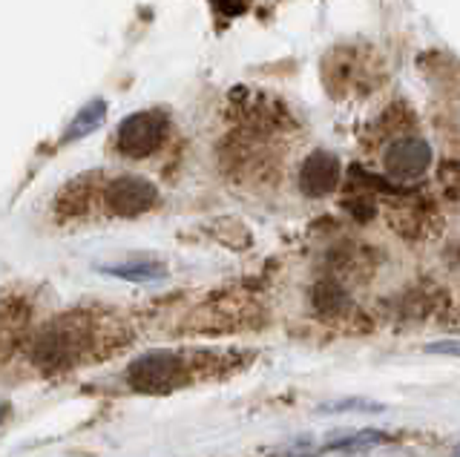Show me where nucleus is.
I'll list each match as a JSON object with an SVG mask.
<instances>
[{"label":"nucleus","instance_id":"1","mask_svg":"<svg viewBox=\"0 0 460 457\" xmlns=\"http://www.w3.org/2000/svg\"><path fill=\"white\" fill-rule=\"evenodd\" d=\"M133 339L127 328L93 311H66L26 339V356L43 374H61L121 351Z\"/></svg>","mask_w":460,"mask_h":457},{"label":"nucleus","instance_id":"2","mask_svg":"<svg viewBox=\"0 0 460 457\" xmlns=\"http://www.w3.org/2000/svg\"><path fill=\"white\" fill-rule=\"evenodd\" d=\"M225 354L213 351H179L158 348L129 360L124 368V382L138 394H170L184 385H193L199 377L219 374Z\"/></svg>","mask_w":460,"mask_h":457},{"label":"nucleus","instance_id":"3","mask_svg":"<svg viewBox=\"0 0 460 457\" xmlns=\"http://www.w3.org/2000/svg\"><path fill=\"white\" fill-rule=\"evenodd\" d=\"M167 133V121L162 112H136L127 116L115 133V147L127 159H144L162 147Z\"/></svg>","mask_w":460,"mask_h":457},{"label":"nucleus","instance_id":"4","mask_svg":"<svg viewBox=\"0 0 460 457\" xmlns=\"http://www.w3.org/2000/svg\"><path fill=\"white\" fill-rule=\"evenodd\" d=\"M104 205L119 219H138L158 205V190L141 176H119L104 188Z\"/></svg>","mask_w":460,"mask_h":457},{"label":"nucleus","instance_id":"5","mask_svg":"<svg viewBox=\"0 0 460 457\" xmlns=\"http://www.w3.org/2000/svg\"><path fill=\"white\" fill-rule=\"evenodd\" d=\"M429 162H431V150H429L426 141H420V138L394 141L392 150L385 153V170L394 179H402V181L423 176Z\"/></svg>","mask_w":460,"mask_h":457},{"label":"nucleus","instance_id":"6","mask_svg":"<svg viewBox=\"0 0 460 457\" xmlns=\"http://www.w3.org/2000/svg\"><path fill=\"white\" fill-rule=\"evenodd\" d=\"M29 317H32V308L23 296H4L0 299V356L9 354L12 348H18L21 342L26 346L29 339Z\"/></svg>","mask_w":460,"mask_h":457},{"label":"nucleus","instance_id":"7","mask_svg":"<svg viewBox=\"0 0 460 457\" xmlns=\"http://www.w3.org/2000/svg\"><path fill=\"white\" fill-rule=\"evenodd\" d=\"M337 184H340V162L334 155L325 150L308 155L299 170V190L311 198H320L328 196L331 190H337Z\"/></svg>","mask_w":460,"mask_h":457},{"label":"nucleus","instance_id":"8","mask_svg":"<svg viewBox=\"0 0 460 457\" xmlns=\"http://www.w3.org/2000/svg\"><path fill=\"white\" fill-rule=\"evenodd\" d=\"M311 303H314V311L323 313V317H342V313L351 308L349 294H345V288L334 279L316 282L311 291Z\"/></svg>","mask_w":460,"mask_h":457},{"label":"nucleus","instance_id":"9","mask_svg":"<svg viewBox=\"0 0 460 457\" xmlns=\"http://www.w3.org/2000/svg\"><path fill=\"white\" fill-rule=\"evenodd\" d=\"M104 274L110 277H119L124 282H155V279H164L167 270L162 262H153V259H129V262H121V265H104L101 268Z\"/></svg>","mask_w":460,"mask_h":457},{"label":"nucleus","instance_id":"10","mask_svg":"<svg viewBox=\"0 0 460 457\" xmlns=\"http://www.w3.org/2000/svg\"><path fill=\"white\" fill-rule=\"evenodd\" d=\"M104 116H107V104L104 101H93V104H86L78 116H75V121L69 124V130L64 133V141H75V138H84V136H90L95 127L104 121Z\"/></svg>","mask_w":460,"mask_h":457},{"label":"nucleus","instance_id":"11","mask_svg":"<svg viewBox=\"0 0 460 457\" xmlns=\"http://www.w3.org/2000/svg\"><path fill=\"white\" fill-rule=\"evenodd\" d=\"M388 437L380 435V432H359V435H351V437H342V440H334L328 449H366V446H377V443H385Z\"/></svg>","mask_w":460,"mask_h":457},{"label":"nucleus","instance_id":"12","mask_svg":"<svg viewBox=\"0 0 460 457\" xmlns=\"http://www.w3.org/2000/svg\"><path fill=\"white\" fill-rule=\"evenodd\" d=\"M429 354H446V356H457L460 360V342L455 339H446V342H431V346H426Z\"/></svg>","mask_w":460,"mask_h":457},{"label":"nucleus","instance_id":"13","mask_svg":"<svg viewBox=\"0 0 460 457\" xmlns=\"http://www.w3.org/2000/svg\"><path fill=\"white\" fill-rule=\"evenodd\" d=\"M216 4H219L222 9H225V6H236V12L242 9V0H216Z\"/></svg>","mask_w":460,"mask_h":457},{"label":"nucleus","instance_id":"14","mask_svg":"<svg viewBox=\"0 0 460 457\" xmlns=\"http://www.w3.org/2000/svg\"><path fill=\"white\" fill-rule=\"evenodd\" d=\"M9 417V403H6V400H0V423H4Z\"/></svg>","mask_w":460,"mask_h":457},{"label":"nucleus","instance_id":"15","mask_svg":"<svg viewBox=\"0 0 460 457\" xmlns=\"http://www.w3.org/2000/svg\"><path fill=\"white\" fill-rule=\"evenodd\" d=\"M452 457H460V446H457V449L452 452Z\"/></svg>","mask_w":460,"mask_h":457}]
</instances>
